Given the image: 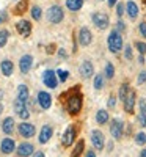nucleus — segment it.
<instances>
[{
    "instance_id": "nucleus-1",
    "label": "nucleus",
    "mask_w": 146,
    "mask_h": 157,
    "mask_svg": "<svg viewBox=\"0 0 146 157\" xmlns=\"http://www.w3.org/2000/svg\"><path fill=\"white\" fill-rule=\"evenodd\" d=\"M107 44H109L110 52H113V54H118V52L123 49V46H124L123 36H121V33H119L116 29L110 32V35H109V38H107Z\"/></svg>"
},
{
    "instance_id": "nucleus-2",
    "label": "nucleus",
    "mask_w": 146,
    "mask_h": 157,
    "mask_svg": "<svg viewBox=\"0 0 146 157\" xmlns=\"http://www.w3.org/2000/svg\"><path fill=\"white\" fill-rule=\"evenodd\" d=\"M66 107H68V112L71 115H77L82 110V94L74 90L71 93V96H69V99H68V105Z\"/></svg>"
},
{
    "instance_id": "nucleus-3",
    "label": "nucleus",
    "mask_w": 146,
    "mask_h": 157,
    "mask_svg": "<svg viewBox=\"0 0 146 157\" xmlns=\"http://www.w3.org/2000/svg\"><path fill=\"white\" fill-rule=\"evenodd\" d=\"M64 17V13H63V8L58 6V5H54L50 6L49 11H47V21L52 22V24H60Z\"/></svg>"
},
{
    "instance_id": "nucleus-4",
    "label": "nucleus",
    "mask_w": 146,
    "mask_h": 157,
    "mask_svg": "<svg viewBox=\"0 0 146 157\" xmlns=\"http://www.w3.org/2000/svg\"><path fill=\"white\" fill-rule=\"evenodd\" d=\"M91 19H93V24H94L99 30H105L110 24V19L105 13H94Z\"/></svg>"
},
{
    "instance_id": "nucleus-5",
    "label": "nucleus",
    "mask_w": 146,
    "mask_h": 157,
    "mask_svg": "<svg viewBox=\"0 0 146 157\" xmlns=\"http://www.w3.org/2000/svg\"><path fill=\"white\" fill-rule=\"evenodd\" d=\"M123 132H124V124L121 120H112V124H110V134L115 140H119L123 137Z\"/></svg>"
},
{
    "instance_id": "nucleus-6",
    "label": "nucleus",
    "mask_w": 146,
    "mask_h": 157,
    "mask_svg": "<svg viewBox=\"0 0 146 157\" xmlns=\"http://www.w3.org/2000/svg\"><path fill=\"white\" fill-rule=\"evenodd\" d=\"M74 140H75V127L71 124V126H68V129L64 130V134L61 137V143H63L64 148H69L74 143Z\"/></svg>"
},
{
    "instance_id": "nucleus-7",
    "label": "nucleus",
    "mask_w": 146,
    "mask_h": 157,
    "mask_svg": "<svg viewBox=\"0 0 146 157\" xmlns=\"http://www.w3.org/2000/svg\"><path fill=\"white\" fill-rule=\"evenodd\" d=\"M91 143L96 149H104L105 138H104V134L101 132V130H98V129L91 130Z\"/></svg>"
},
{
    "instance_id": "nucleus-8",
    "label": "nucleus",
    "mask_w": 146,
    "mask_h": 157,
    "mask_svg": "<svg viewBox=\"0 0 146 157\" xmlns=\"http://www.w3.org/2000/svg\"><path fill=\"white\" fill-rule=\"evenodd\" d=\"M17 132H19V135L21 137H25V138H30V137H33L35 135V126L33 124H30V123H22V124H19L17 126Z\"/></svg>"
},
{
    "instance_id": "nucleus-9",
    "label": "nucleus",
    "mask_w": 146,
    "mask_h": 157,
    "mask_svg": "<svg viewBox=\"0 0 146 157\" xmlns=\"http://www.w3.org/2000/svg\"><path fill=\"white\" fill-rule=\"evenodd\" d=\"M57 77H58L57 72H54V71H46V72L43 74V82H44V85L49 86V88H57V83H58Z\"/></svg>"
},
{
    "instance_id": "nucleus-10",
    "label": "nucleus",
    "mask_w": 146,
    "mask_h": 157,
    "mask_svg": "<svg viewBox=\"0 0 146 157\" xmlns=\"http://www.w3.org/2000/svg\"><path fill=\"white\" fill-rule=\"evenodd\" d=\"M16 152H17L19 157H29V155L35 154V148H33L32 143H21L16 149Z\"/></svg>"
},
{
    "instance_id": "nucleus-11",
    "label": "nucleus",
    "mask_w": 146,
    "mask_h": 157,
    "mask_svg": "<svg viewBox=\"0 0 146 157\" xmlns=\"http://www.w3.org/2000/svg\"><path fill=\"white\" fill-rule=\"evenodd\" d=\"M38 104H39V105H41V109H44V110L50 109V105H52V98H50V94L46 93V91H39V93H38Z\"/></svg>"
},
{
    "instance_id": "nucleus-12",
    "label": "nucleus",
    "mask_w": 146,
    "mask_h": 157,
    "mask_svg": "<svg viewBox=\"0 0 146 157\" xmlns=\"http://www.w3.org/2000/svg\"><path fill=\"white\" fill-rule=\"evenodd\" d=\"M32 64H33V57H32V55H24V57H21V61H19L21 72H22V74H27V72L32 69Z\"/></svg>"
},
{
    "instance_id": "nucleus-13",
    "label": "nucleus",
    "mask_w": 146,
    "mask_h": 157,
    "mask_svg": "<svg viewBox=\"0 0 146 157\" xmlns=\"http://www.w3.org/2000/svg\"><path fill=\"white\" fill-rule=\"evenodd\" d=\"M79 41H80L82 46H90V44H91L93 35H91V32H90L86 27H82L80 32H79Z\"/></svg>"
},
{
    "instance_id": "nucleus-14",
    "label": "nucleus",
    "mask_w": 146,
    "mask_h": 157,
    "mask_svg": "<svg viewBox=\"0 0 146 157\" xmlns=\"http://www.w3.org/2000/svg\"><path fill=\"white\" fill-rule=\"evenodd\" d=\"M93 74H94V68H93V63L85 60L82 64H80V75L83 78H90Z\"/></svg>"
},
{
    "instance_id": "nucleus-15",
    "label": "nucleus",
    "mask_w": 146,
    "mask_h": 157,
    "mask_svg": "<svg viewBox=\"0 0 146 157\" xmlns=\"http://www.w3.org/2000/svg\"><path fill=\"white\" fill-rule=\"evenodd\" d=\"M16 29H17V32L22 35V36H30V33H32V24L29 22V21H19L17 24H16Z\"/></svg>"
},
{
    "instance_id": "nucleus-16",
    "label": "nucleus",
    "mask_w": 146,
    "mask_h": 157,
    "mask_svg": "<svg viewBox=\"0 0 146 157\" xmlns=\"http://www.w3.org/2000/svg\"><path fill=\"white\" fill-rule=\"evenodd\" d=\"M0 149H2V152L3 154H11L13 151L16 149V143H14V140L13 138H3L2 140V145H0Z\"/></svg>"
},
{
    "instance_id": "nucleus-17",
    "label": "nucleus",
    "mask_w": 146,
    "mask_h": 157,
    "mask_svg": "<svg viewBox=\"0 0 146 157\" xmlns=\"http://www.w3.org/2000/svg\"><path fill=\"white\" fill-rule=\"evenodd\" d=\"M52 134H54V130H52V127L49 126V124H44L43 127H41V132H39V143H47L49 140H50V137H52Z\"/></svg>"
},
{
    "instance_id": "nucleus-18",
    "label": "nucleus",
    "mask_w": 146,
    "mask_h": 157,
    "mask_svg": "<svg viewBox=\"0 0 146 157\" xmlns=\"http://www.w3.org/2000/svg\"><path fill=\"white\" fill-rule=\"evenodd\" d=\"M135 91H130L129 93V96L126 98V101H124V110L127 112V113H134V109H135Z\"/></svg>"
},
{
    "instance_id": "nucleus-19",
    "label": "nucleus",
    "mask_w": 146,
    "mask_h": 157,
    "mask_svg": "<svg viewBox=\"0 0 146 157\" xmlns=\"http://www.w3.org/2000/svg\"><path fill=\"white\" fill-rule=\"evenodd\" d=\"M126 11H127V16L130 19H135L138 16V5L135 2H132V0H129L126 3Z\"/></svg>"
},
{
    "instance_id": "nucleus-20",
    "label": "nucleus",
    "mask_w": 146,
    "mask_h": 157,
    "mask_svg": "<svg viewBox=\"0 0 146 157\" xmlns=\"http://www.w3.org/2000/svg\"><path fill=\"white\" fill-rule=\"evenodd\" d=\"M2 130H3L6 135H11L13 134V130H14V120H13L11 116H8V118H5V120H3Z\"/></svg>"
},
{
    "instance_id": "nucleus-21",
    "label": "nucleus",
    "mask_w": 146,
    "mask_h": 157,
    "mask_svg": "<svg viewBox=\"0 0 146 157\" xmlns=\"http://www.w3.org/2000/svg\"><path fill=\"white\" fill-rule=\"evenodd\" d=\"M0 69H2V74L10 77L13 74V71H14V66H13V61L10 60H3L2 63H0Z\"/></svg>"
},
{
    "instance_id": "nucleus-22",
    "label": "nucleus",
    "mask_w": 146,
    "mask_h": 157,
    "mask_svg": "<svg viewBox=\"0 0 146 157\" xmlns=\"http://www.w3.org/2000/svg\"><path fill=\"white\" fill-rule=\"evenodd\" d=\"M66 6L71 11H79L83 6V0H66Z\"/></svg>"
},
{
    "instance_id": "nucleus-23",
    "label": "nucleus",
    "mask_w": 146,
    "mask_h": 157,
    "mask_svg": "<svg viewBox=\"0 0 146 157\" xmlns=\"http://www.w3.org/2000/svg\"><path fill=\"white\" fill-rule=\"evenodd\" d=\"M109 112L107 110H99L96 113V123L98 124H105V123H109Z\"/></svg>"
},
{
    "instance_id": "nucleus-24",
    "label": "nucleus",
    "mask_w": 146,
    "mask_h": 157,
    "mask_svg": "<svg viewBox=\"0 0 146 157\" xmlns=\"http://www.w3.org/2000/svg\"><path fill=\"white\" fill-rule=\"evenodd\" d=\"M29 96H30L29 88L25 86V85H19V86H17V98L27 102V101H29Z\"/></svg>"
},
{
    "instance_id": "nucleus-25",
    "label": "nucleus",
    "mask_w": 146,
    "mask_h": 157,
    "mask_svg": "<svg viewBox=\"0 0 146 157\" xmlns=\"http://www.w3.org/2000/svg\"><path fill=\"white\" fill-rule=\"evenodd\" d=\"M83 148H85V141H83V140H79L77 145H75V148L72 149L71 157H80V154L83 152Z\"/></svg>"
},
{
    "instance_id": "nucleus-26",
    "label": "nucleus",
    "mask_w": 146,
    "mask_h": 157,
    "mask_svg": "<svg viewBox=\"0 0 146 157\" xmlns=\"http://www.w3.org/2000/svg\"><path fill=\"white\" fill-rule=\"evenodd\" d=\"M25 104H27V102L22 101V99H19V98L14 101V110H16V113H17V115H21L22 112L27 110V105H25Z\"/></svg>"
},
{
    "instance_id": "nucleus-27",
    "label": "nucleus",
    "mask_w": 146,
    "mask_h": 157,
    "mask_svg": "<svg viewBox=\"0 0 146 157\" xmlns=\"http://www.w3.org/2000/svg\"><path fill=\"white\" fill-rule=\"evenodd\" d=\"M129 93H130V90H129V85L127 83H123L121 86H119V93H118V98L121 99L123 102L126 101V98L129 96Z\"/></svg>"
},
{
    "instance_id": "nucleus-28",
    "label": "nucleus",
    "mask_w": 146,
    "mask_h": 157,
    "mask_svg": "<svg viewBox=\"0 0 146 157\" xmlns=\"http://www.w3.org/2000/svg\"><path fill=\"white\" fill-rule=\"evenodd\" d=\"M104 86V74H96L94 77V88L96 90H102Z\"/></svg>"
},
{
    "instance_id": "nucleus-29",
    "label": "nucleus",
    "mask_w": 146,
    "mask_h": 157,
    "mask_svg": "<svg viewBox=\"0 0 146 157\" xmlns=\"http://www.w3.org/2000/svg\"><path fill=\"white\" fill-rule=\"evenodd\" d=\"M105 77L107 78H113V75H115V68H113V64L112 63H107L105 64Z\"/></svg>"
},
{
    "instance_id": "nucleus-30",
    "label": "nucleus",
    "mask_w": 146,
    "mask_h": 157,
    "mask_svg": "<svg viewBox=\"0 0 146 157\" xmlns=\"http://www.w3.org/2000/svg\"><path fill=\"white\" fill-rule=\"evenodd\" d=\"M8 36H10L8 30H0V47H3V46L6 44V41H8Z\"/></svg>"
},
{
    "instance_id": "nucleus-31",
    "label": "nucleus",
    "mask_w": 146,
    "mask_h": 157,
    "mask_svg": "<svg viewBox=\"0 0 146 157\" xmlns=\"http://www.w3.org/2000/svg\"><path fill=\"white\" fill-rule=\"evenodd\" d=\"M25 8H27V2H25V0H21V2L17 3V6L14 8V13L16 14H22V13L25 11Z\"/></svg>"
},
{
    "instance_id": "nucleus-32",
    "label": "nucleus",
    "mask_w": 146,
    "mask_h": 157,
    "mask_svg": "<svg viewBox=\"0 0 146 157\" xmlns=\"http://www.w3.org/2000/svg\"><path fill=\"white\" fill-rule=\"evenodd\" d=\"M57 75H58V78H60V82H66L68 80V77H69V72L68 71H64V69H58L57 71Z\"/></svg>"
},
{
    "instance_id": "nucleus-33",
    "label": "nucleus",
    "mask_w": 146,
    "mask_h": 157,
    "mask_svg": "<svg viewBox=\"0 0 146 157\" xmlns=\"http://www.w3.org/2000/svg\"><path fill=\"white\" fill-rule=\"evenodd\" d=\"M135 143H137V145H144V143H146V134H143V132H138L137 135H135Z\"/></svg>"
},
{
    "instance_id": "nucleus-34",
    "label": "nucleus",
    "mask_w": 146,
    "mask_h": 157,
    "mask_svg": "<svg viewBox=\"0 0 146 157\" xmlns=\"http://www.w3.org/2000/svg\"><path fill=\"white\" fill-rule=\"evenodd\" d=\"M32 17H33L35 21L41 19V8H39V6H33V8H32Z\"/></svg>"
},
{
    "instance_id": "nucleus-35",
    "label": "nucleus",
    "mask_w": 146,
    "mask_h": 157,
    "mask_svg": "<svg viewBox=\"0 0 146 157\" xmlns=\"http://www.w3.org/2000/svg\"><path fill=\"white\" fill-rule=\"evenodd\" d=\"M135 47H137V50L140 52V55H144V54H146V44H144V43L137 41V43H135Z\"/></svg>"
},
{
    "instance_id": "nucleus-36",
    "label": "nucleus",
    "mask_w": 146,
    "mask_h": 157,
    "mask_svg": "<svg viewBox=\"0 0 146 157\" xmlns=\"http://www.w3.org/2000/svg\"><path fill=\"white\" fill-rule=\"evenodd\" d=\"M137 121L140 123V126H141V127H146V113L140 112V113H138V116H137Z\"/></svg>"
},
{
    "instance_id": "nucleus-37",
    "label": "nucleus",
    "mask_w": 146,
    "mask_h": 157,
    "mask_svg": "<svg viewBox=\"0 0 146 157\" xmlns=\"http://www.w3.org/2000/svg\"><path fill=\"white\" fill-rule=\"evenodd\" d=\"M144 82H146V71H141V72L138 74V77H137V83L141 85V83H144Z\"/></svg>"
},
{
    "instance_id": "nucleus-38",
    "label": "nucleus",
    "mask_w": 146,
    "mask_h": 157,
    "mask_svg": "<svg viewBox=\"0 0 146 157\" xmlns=\"http://www.w3.org/2000/svg\"><path fill=\"white\" fill-rule=\"evenodd\" d=\"M124 58L126 60H132V47L127 44L126 49H124Z\"/></svg>"
},
{
    "instance_id": "nucleus-39",
    "label": "nucleus",
    "mask_w": 146,
    "mask_h": 157,
    "mask_svg": "<svg viewBox=\"0 0 146 157\" xmlns=\"http://www.w3.org/2000/svg\"><path fill=\"white\" fill-rule=\"evenodd\" d=\"M124 13H126V11H124V5H123V3H118V5H116V14H118V17H121Z\"/></svg>"
},
{
    "instance_id": "nucleus-40",
    "label": "nucleus",
    "mask_w": 146,
    "mask_h": 157,
    "mask_svg": "<svg viewBox=\"0 0 146 157\" xmlns=\"http://www.w3.org/2000/svg\"><path fill=\"white\" fill-rule=\"evenodd\" d=\"M107 105H109V109H113V107L116 105V98H115V96H110V98H109Z\"/></svg>"
},
{
    "instance_id": "nucleus-41",
    "label": "nucleus",
    "mask_w": 146,
    "mask_h": 157,
    "mask_svg": "<svg viewBox=\"0 0 146 157\" xmlns=\"http://www.w3.org/2000/svg\"><path fill=\"white\" fill-rule=\"evenodd\" d=\"M116 30H118L119 33L126 30V25H124V22H123V21H118V22H116Z\"/></svg>"
},
{
    "instance_id": "nucleus-42",
    "label": "nucleus",
    "mask_w": 146,
    "mask_h": 157,
    "mask_svg": "<svg viewBox=\"0 0 146 157\" xmlns=\"http://www.w3.org/2000/svg\"><path fill=\"white\" fill-rule=\"evenodd\" d=\"M138 30H140L141 36H143V38H146V22H141V24H140V27H138Z\"/></svg>"
},
{
    "instance_id": "nucleus-43",
    "label": "nucleus",
    "mask_w": 146,
    "mask_h": 157,
    "mask_svg": "<svg viewBox=\"0 0 146 157\" xmlns=\"http://www.w3.org/2000/svg\"><path fill=\"white\" fill-rule=\"evenodd\" d=\"M138 105H140V112L146 113V99H140V102H138Z\"/></svg>"
},
{
    "instance_id": "nucleus-44",
    "label": "nucleus",
    "mask_w": 146,
    "mask_h": 157,
    "mask_svg": "<svg viewBox=\"0 0 146 157\" xmlns=\"http://www.w3.org/2000/svg\"><path fill=\"white\" fill-rule=\"evenodd\" d=\"M8 19V14H6V11H0V24H3L5 21Z\"/></svg>"
},
{
    "instance_id": "nucleus-45",
    "label": "nucleus",
    "mask_w": 146,
    "mask_h": 157,
    "mask_svg": "<svg viewBox=\"0 0 146 157\" xmlns=\"http://www.w3.org/2000/svg\"><path fill=\"white\" fill-rule=\"evenodd\" d=\"M19 116L22 118V120H27V118L30 116V113H29V110H25V112H22V113H21Z\"/></svg>"
},
{
    "instance_id": "nucleus-46",
    "label": "nucleus",
    "mask_w": 146,
    "mask_h": 157,
    "mask_svg": "<svg viewBox=\"0 0 146 157\" xmlns=\"http://www.w3.org/2000/svg\"><path fill=\"white\" fill-rule=\"evenodd\" d=\"M85 157H96V154H94V151H86V154H85Z\"/></svg>"
},
{
    "instance_id": "nucleus-47",
    "label": "nucleus",
    "mask_w": 146,
    "mask_h": 157,
    "mask_svg": "<svg viewBox=\"0 0 146 157\" xmlns=\"http://www.w3.org/2000/svg\"><path fill=\"white\" fill-rule=\"evenodd\" d=\"M33 157H44V152L38 151V152H35V154H33Z\"/></svg>"
},
{
    "instance_id": "nucleus-48",
    "label": "nucleus",
    "mask_w": 146,
    "mask_h": 157,
    "mask_svg": "<svg viewBox=\"0 0 146 157\" xmlns=\"http://www.w3.org/2000/svg\"><path fill=\"white\" fill-rule=\"evenodd\" d=\"M118 0H109V6H115Z\"/></svg>"
},
{
    "instance_id": "nucleus-49",
    "label": "nucleus",
    "mask_w": 146,
    "mask_h": 157,
    "mask_svg": "<svg viewBox=\"0 0 146 157\" xmlns=\"http://www.w3.org/2000/svg\"><path fill=\"white\" fill-rule=\"evenodd\" d=\"M58 55L60 57H66V52L64 50H58Z\"/></svg>"
},
{
    "instance_id": "nucleus-50",
    "label": "nucleus",
    "mask_w": 146,
    "mask_h": 157,
    "mask_svg": "<svg viewBox=\"0 0 146 157\" xmlns=\"http://www.w3.org/2000/svg\"><path fill=\"white\" fill-rule=\"evenodd\" d=\"M138 157H146V149H141V152H140Z\"/></svg>"
},
{
    "instance_id": "nucleus-51",
    "label": "nucleus",
    "mask_w": 146,
    "mask_h": 157,
    "mask_svg": "<svg viewBox=\"0 0 146 157\" xmlns=\"http://www.w3.org/2000/svg\"><path fill=\"white\" fill-rule=\"evenodd\" d=\"M138 63H144V58H143V55H140V57H138Z\"/></svg>"
}]
</instances>
